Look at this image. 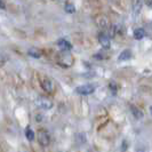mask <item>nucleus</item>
<instances>
[{
  "label": "nucleus",
  "mask_w": 152,
  "mask_h": 152,
  "mask_svg": "<svg viewBox=\"0 0 152 152\" xmlns=\"http://www.w3.org/2000/svg\"><path fill=\"white\" fill-rule=\"evenodd\" d=\"M57 63L63 68H70L73 64V57L69 52H62L57 57Z\"/></svg>",
  "instance_id": "obj_1"
},
{
  "label": "nucleus",
  "mask_w": 152,
  "mask_h": 152,
  "mask_svg": "<svg viewBox=\"0 0 152 152\" xmlns=\"http://www.w3.org/2000/svg\"><path fill=\"white\" fill-rule=\"evenodd\" d=\"M37 137H38L39 144L42 145V146H47L50 143V136L46 129H39L37 133Z\"/></svg>",
  "instance_id": "obj_2"
},
{
  "label": "nucleus",
  "mask_w": 152,
  "mask_h": 152,
  "mask_svg": "<svg viewBox=\"0 0 152 152\" xmlns=\"http://www.w3.org/2000/svg\"><path fill=\"white\" fill-rule=\"evenodd\" d=\"M36 104H37V107L42 110H49L53 107V102L47 97H38L36 99Z\"/></svg>",
  "instance_id": "obj_3"
},
{
  "label": "nucleus",
  "mask_w": 152,
  "mask_h": 152,
  "mask_svg": "<svg viewBox=\"0 0 152 152\" xmlns=\"http://www.w3.org/2000/svg\"><path fill=\"white\" fill-rule=\"evenodd\" d=\"M76 91L80 95H91L95 91V86L94 85H83V86H79L77 87Z\"/></svg>",
  "instance_id": "obj_4"
},
{
  "label": "nucleus",
  "mask_w": 152,
  "mask_h": 152,
  "mask_svg": "<svg viewBox=\"0 0 152 152\" xmlns=\"http://www.w3.org/2000/svg\"><path fill=\"white\" fill-rule=\"evenodd\" d=\"M99 41L104 49H109L110 48V38H109V36L105 32H101L99 34Z\"/></svg>",
  "instance_id": "obj_5"
},
{
  "label": "nucleus",
  "mask_w": 152,
  "mask_h": 152,
  "mask_svg": "<svg viewBox=\"0 0 152 152\" xmlns=\"http://www.w3.org/2000/svg\"><path fill=\"white\" fill-rule=\"evenodd\" d=\"M41 87H42V89H44L46 93H53V91H54L53 81H52L50 79H48V78H44V79L41 80Z\"/></svg>",
  "instance_id": "obj_6"
},
{
  "label": "nucleus",
  "mask_w": 152,
  "mask_h": 152,
  "mask_svg": "<svg viewBox=\"0 0 152 152\" xmlns=\"http://www.w3.org/2000/svg\"><path fill=\"white\" fill-rule=\"evenodd\" d=\"M57 46L61 48L63 52H70L72 49V45L71 42H69L66 39H60L57 41Z\"/></svg>",
  "instance_id": "obj_7"
},
{
  "label": "nucleus",
  "mask_w": 152,
  "mask_h": 152,
  "mask_svg": "<svg viewBox=\"0 0 152 152\" xmlns=\"http://www.w3.org/2000/svg\"><path fill=\"white\" fill-rule=\"evenodd\" d=\"M130 57H132V52H130L129 49H125L124 52L120 53L118 60H119V61H128Z\"/></svg>",
  "instance_id": "obj_8"
},
{
  "label": "nucleus",
  "mask_w": 152,
  "mask_h": 152,
  "mask_svg": "<svg viewBox=\"0 0 152 152\" xmlns=\"http://www.w3.org/2000/svg\"><path fill=\"white\" fill-rule=\"evenodd\" d=\"M144 37H145L144 29H142V28H137V29H135V31H134V38L136 39V40H141V39H143Z\"/></svg>",
  "instance_id": "obj_9"
},
{
  "label": "nucleus",
  "mask_w": 152,
  "mask_h": 152,
  "mask_svg": "<svg viewBox=\"0 0 152 152\" xmlns=\"http://www.w3.org/2000/svg\"><path fill=\"white\" fill-rule=\"evenodd\" d=\"M28 54L30 55L31 57H34V58H39L41 56V52L39 50L38 48H31L28 50Z\"/></svg>",
  "instance_id": "obj_10"
},
{
  "label": "nucleus",
  "mask_w": 152,
  "mask_h": 152,
  "mask_svg": "<svg viewBox=\"0 0 152 152\" xmlns=\"http://www.w3.org/2000/svg\"><path fill=\"white\" fill-rule=\"evenodd\" d=\"M25 137L28 138V141H33V140H34V137H36L34 132L31 129L30 127H28V128L25 129Z\"/></svg>",
  "instance_id": "obj_11"
},
{
  "label": "nucleus",
  "mask_w": 152,
  "mask_h": 152,
  "mask_svg": "<svg viewBox=\"0 0 152 152\" xmlns=\"http://www.w3.org/2000/svg\"><path fill=\"white\" fill-rule=\"evenodd\" d=\"M130 110H132L133 114L135 115V118H137V119H138V118H142V117H143V112H142L141 110H138V109H137V107H135V105H132V107H130Z\"/></svg>",
  "instance_id": "obj_12"
},
{
  "label": "nucleus",
  "mask_w": 152,
  "mask_h": 152,
  "mask_svg": "<svg viewBox=\"0 0 152 152\" xmlns=\"http://www.w3.org/2000/svg\"><path fill=\"white\" fill-rule=\"evenodd\" d=\"M101 18H102V21H97V23L99 24V26H101L102 29H107V28H109V21H107V18L104 17V16H101Z\"/></svg>",
  "instance_id": "obj_13"
},
{
  "label": "nucleus",
  "mask_w": 152,
  "mask_h": 152,
  "mask_svg": "<svg viewBox=\"0 0 152 152\" xmlns=\"http://www.w3.org/2000/svg\"><path fill=\"white\" fill-rule=\"evenodd\" d=\"M65 12L69 13V14H73L76 12V7L72 5V4H65Z\"/></svg>",
  "instance_id": "obj_14"
},
{
  "label": "nucleus",
  "mask_w": 152,
  "mask_h": 152,
  "mask_svg": "<svg viewBox=\"0 0 152 152\" xmlns=\"http://www.w3.org/2000/svg\"><path fill=\"white\" fill-rule=\"evenodd\" d=\"M0 8L1 9H6V4L4 0H0Z\"/></svg>",
  "instance_id": "obj_15"
},
{
  "label": "nucleus",
  "mask_w": 152,
  "mask_h": 152,
  "mask_svg": "<svg viewBox=\"0 0 152 152\" xmlns=\"http://www.w3.org/2000/svg\"><path fill=\"white\" fill-rule=\"evenodd\" d=\"M54 1H56V2H63V1H65V0H54Z\"/></svg>",
  "instance_id": "obj_16"
},
{
  "label": "nucleus",
  "mask_w": 152,
  "mask_h": 152,
  "mask_svg": "<svg viewBox=\"0 0 152 152\" xmlns=\"http://www.w3.org/2000/svg\"><path fill=\"white\" fill-rule=\"evenodd\" d=\"M137 152H144V151H143V150H138Z\"/></svg>",
  "instance_id": "obj_17"
},
{
  "label": "nucleus",
  "mask_w": 152,
  "mask_h": 152,
  "mask_svg": "<svg viewBox=\"0 0 152 152\" xmlns=\"http://www.w3.org/2000/svg\"><path fill=\"white\" fill-rule=\"evenodd\" d=\"M150 111H151V113H152V107H150Z\"/></svg>",
  "instance_id": "obj_18"
},
{
  "label": "nucleus",
  "mask_w": 152,
  "mask_h": 152,
  "mask_svg": "<svg viewBox=\"0 0 152 152\" xmlns=\"http://www.w3.org/2000/svg\"><path fill=\"white\" fill-rule=\"evenodd\" d=\"M61 152H65V151H61Z\"/></svg>",
  "instance_id": "obj_19"
},
{
  "label": "nucleus",
  "mask_w": 152,
  "mask_h": 152,
  "mask_svg": "<svg viewBox=\"0 0 152 152\" xmlns=\"http://www.w3.org/2000/svg\"><path fill=\"white\" fill-rule=\"evenodd\" d=\"M151 1H152V0H151Z\"/></svg>",
  "instance_id": "obj_20"
}]
</instances>
